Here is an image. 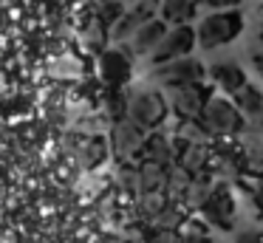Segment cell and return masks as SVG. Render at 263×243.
<instances>
[{
    "mask_svg": "<svg viewBox=\"0 0 263 243\" xmlns=\"http://www.w3.org/2000/svg\"><path fill=\"white\" fill-rule=\"evenodd\" d=\"M252 203H255V209L263 215V175H257L255 186H252Z\"/></svg>",
    "mask_w": 263,
    "mask_h": 243,
    "instance_id": "cell-23",
    "label": "cell"
},
{
    "mask_svg": "<svg viewBox=\"0 0 263 243\" xmlns=\"http://www.w3.org/2000/svg\"><path fill=\"white\" fill-rule=\"evenodd\" d=\"M164 34H167V23L164 20H147L144 26H139L136 31L130 34L127 48H130V54H136V57H147V54L156 51V45L161 43Z\"/></svg>",
    "mask_w": 263,
    "mask_h": 243,
    "instance_id": "cell-9",
    "label": "cell"
},
{
    "mask_svg": "<svg viewBox=\"0 0 263 243\" xmlns=\"http://www.w3.org/2000/svg\"><path fill=\"white\" fill-rule=\"evenodd\" d=\"M198 3L201 0H161V20L170 23V26H187L198 11Z\"/></svg>",
    "mask_w": 263,
    "mask_h": 243,
    "instance_id": "cell-14",
    "label": "cell"
},
{
    "mask_svg": "<svg viewBox=\"0 0 263 243\" xmlns=\"http://www.w3.org/2000/svg\"><path fill=\"white\" fill-rule=\"evenodd\" d=\"M99 73L110 88H119L130 77V57L125 51H105L102 60H99Z\"/></svg>",
    "mask_w": 263,
    "mask_h": 243,
    "instance_id": "cell-12",
    "label": "cell"
},
{
    "mask_svg": "<svg viewBox=\"0 0 263 243\" xmlns=\"http://www.w3.org/2000/svg\"><path fill=\"white\" fill-rule=\"evenodd\" d=\"M210 88L204 82H193V85H181L173 88V110L181 119H201V110L210 102Z\"/></svg>",
    "mask_w": 263,
    "mask_h": 243,
    "instance_id": "cell-8",
    "label": "cell"
},
{
    "mask_svg": "<svg viewBox=\"0 0 263 243\" xmlns=\"http://www.w3.org/2000/svg\"><path fill=\"white\" fill-rule=\"evenodd\" d=\"M201 215L206 218L210 226L229 232L235 226V215H238V201H235V192L227 181L221 184H212V190L206 192L204 203H201Z\"/></svg>",
    "mask_w": 263,
    "mask_h": 243,
    "instance_id": "cell-4",
    "label": "cell"
},
{
    "mask_svg": "<svg viewBox=\"0 0 263 243\" xmlns=\"http://www.w3.org/2000/svg\"><path fill=\"white\" fill-rule=\"evenodd\" d=\"M212 136L210 130L204 127V122L201 119H181L176 127V144H210Z\"/></svg>",
    "mask_w": 263,
    "mask_h": 243,
    "instance_id": "cell-18",
    "label": "cell"
},
{
    "mask_svg": "<svg viewBox=\"0 0 263 243\" xmlns=\"http://www.w3.org/2000/svg\"><path fill=\"white\" fill-rule=\"evenodd\" d=\"M144 141H147V130L139 127L130 119H119L114 122V130H110V144H114V153L119 158H133L136 153H142Z\"/></svg>",
    "mask_w": 263,
    "mask_h": 243,
    "instance_id": "cell-7",
    "label": "cell"
},
{
    "mask_svg": "<svg viewBox=\"0 0 263 243\" xmlns=\"http://www.w3.org/2000/svg\"><path fill=\"white\" fill-rule=\"evenodd\" d=\"M210 164V144H181L178 147V167L190 175H198Z\"/></svg>",
    "mask_w": 263,
    "mask_h": 243,
    "instance_id": "cell-17",
    "label": "cell"
},
{
    "mask_svg": "<svg viewBox=\"0 0 263 243\" xmlns=\"http://www.w3.org/2000/svg\"><path fill=\"white\" fill-rule=\"evenodd\" d=\"M139 156H142L144 161H156V164H164V167H173L176 150L170 147V139H164L161 133H153V136H147V141H144Z\"/></svg>",
    "mask_w": 263,
    "mask_h": 243,
    "instance_id": "cell-16",
    "label": "cell"
},
{
    "mask_svg": "<svg viewBox=\"0 0 263 243\" xmlns=\"http://www.w3.org/2000/svg\"><path fill=\"white\" fill-rule=\"evenodd\" d=\"M204 6H210V9H235V6L240 3V0H201Z\"/></svg>",
    "mask_w": 263,
    "mask_h": 243,
    "instance_id": "cell-25",
    "label": "cell"
},
{
    "mask_svg": "<svg viewBox=\"0 0 263 243\" xmlns=\"http://www.w3.org/2000/svg\"><path fill=\"white\" fill-rule=\"evenodd\" d=\"M195 45H198V37H195L193 26H173V28H167L161 43L156 45L150 60H153V65H161V62L178 60V57H190V51H193Z\"/></svg>",
    "mask_w": 263,
    "mask_h": 243,
    "instance_id": "cell-6",
    "label": "cell"
},
{
    "mask_svg": "<svg viewBox=\"0 0 263 243\" xmlns=\"http://www.w3.org/2000/svg\"><path fill=\"white\" fill-rule=\"evenodd\" d=\"M167 173L170 167L156 161H142V167L136 170V190L142 195H150V192H159L167 186Z\"/></svg>",
    "mask_w": 263,
    "mask_h": 243,
    "instance_id": "cell-13",
    "label": "cell"
},
{
    "mask_svg": "<svg viewBox=\"0 0 263 243\" xmlns=\"http://www.w3.org/2000/svg\"><path fill=\"white\" fill-rule=\"evenodd\" d=\"M85 164H97L99 158H105V141H99V139H91L88 141V147H85Z\"/></svg>",
    "mask_w": 263,
    "mask_h": 243,
    "instance_id": "cell-21",
    "label": "cell"
},
{
    "mask_svg": "<svg viewBox=\"0 0 263 243\" xmlns=\"http://www.w3.org/2000/svg\"><path fill=\"white\" fill-rule=\"evenodd\" d=\"M201 122L210 130L212 139H223V136H238L246 119H243V113L238 110L235 99H229L227 94H221V96L212 94L210 102H206V107L201 110Z\"/></svg>",
    "mask_w": 263,
    "mask_h": 243,
    "instance_id": "cell-3",
    "label": "cell"
},
{
    "mask_svg": "<svg viewBox=\"0 0 263 243\" xmlns=\"http://www.w3.org/2000/svg\"><path fill=\"white\" fill-rule=\"evenodd\" d=\"M125 102H127V119L144 130H156L167 116L164 96L153 88H144V85H133L130 90H125Z\"/></svg>",
    "mask_w": 263,
    "mask_h": 243,
    "instance_id": "cell-2",
    "label": "cell"
},
{
    "mask_svg": "<svg viewBox=\"0 0 263 243\" xmlns=\"http://www.w3.org/2000/svg\"><path fill=\"white\" fill-rule=\"evenodd\" d=\"M210 77H212V82H215L227 96H235L246 82H249V79H246V71L235 60H218V62H212Z\"/></svg>",
    "mask_w": 263,
    "mask_h": 243,
    "instance_id": "cell-10",
    "label": "cell"
},
{
    "mask_svg": "<svg viewBox=\"0 0 263 243\" xmlns=\"http://www.w3.org/2000/svg\"><path fill=\"white\" fill-rule=\"evenodd\" d=\"M240 31H243V14L238 9H218L198 23L195 37H198L201 48L212 51V48H221V45L232 43Z\"/></svg>",
    "mask_w": 263,
    "mask_h": 243,
    "instance_id": "cell-1",
    "label": "cell"
},
{
    "mask_svg": "<svg viewBox=\"0 0 263 243\" xmlns=\"http://www.w3.org/2000/svg\"><path fill=\"white\" fill-rule=\"evenodd\" d=\"M153 223L159 226V229H176L178 223H184L181 220V207H178V203H164L161 212L153 218Z\"/></svg>",
    "mask_w": 263,
    "mask_h": 243,
    "instance_id": "cell-19",
    "label": "cell"
},
{
    "mask_svg": "<svg viewBox=\"0 0 263 243\" xmlns=\"http://www.w3.org/2000/svg\"><path fill=\"white\" fill-rule=\"evenodd\" d=\"M153 9H156V0H142V3H136L130 11H125V14L116 20L114 34H110V37H114L116 43L130 40V34L136 31L139 26H144L147 20H153Z\"/></svg>",
    "mask_w": 263,
    "mask_h": 243,
    "instance_id": "cell-11",
    "label": "cell"
},
{
    "mask_svg": "<svg viewBox=\"0 0 263 243\" xmlns=\"http://www.w3.org/2000/svg\"><path fill=\"white\" fill-rule=\"evenodd\" d=\"M235 243H263V229H243L235 235Z\"/></svg>",
    "mask_w": 263,
    "mask_h": 243,
    "instance_id": "cell-22",
    "label": "cell"
},
{
    "mask_svg": "<svg viewBox=\"0 0 263 243\" xmlns=\"http://www.w3.org/2000/svg\"><path fill=\"white\" fill-rule=\"evenodd\" d=\"M193 184V175L187 173L184 167H170V173H167V190L170 192H176V195H184L187 192V186Z\"/></svg>",
    "mask_w": 263,
    "mask_h": 243,
    "instance_id": "cell-20",
    "label": "cell"
},
{
    "mask_svg": "<svg viewBox=\"0 0 263 243\" xmlns=\"http://www.w3.org/2000/svg\"><path fill=\"white\" fill-rule=\"evenodd\" d=\"M206 68L204 62L193 60V57H178V60L161 62L153 68V79L164 88H181V85H193V82H204Z\"/></svg>",
    "mask_w": 263,
    "mask_h": 243,
    "instance_id": "cell-5",
    "label": "cell"
},
{
    "mask_svg": "<svg viewBox=\"0 0 263 243\" xmlns=\"http://www.w3.org/2000/svg\"><path fill=\"white\" fill-rule=\"evenodd\" d=\"M249 57H252V65H255V71H257V77L263 79V40L255 45V48L249 51Z\"/></svg>",
    "mask_w": 263,
    "mask_h": 243,
    "instance_id": "cell-24",
    "label": "cell"
},
{
    "mask_svg": "<svg viewBox=\"0 0 263 243\" xmlns=\"http://www.w3.org/2000/svg\"><path fill=\"white\" fill-rule=\"evenodd\" d=\"M232 99H235V105H238V110L243 113V119H260L263 116V90L257 88V85L246 82Z\"/></svg>",
    "mask_w": 263,
    "mask_h": 243,
    "instance_id": "cell-15",
    "label": "cell"
}]
</instances>
